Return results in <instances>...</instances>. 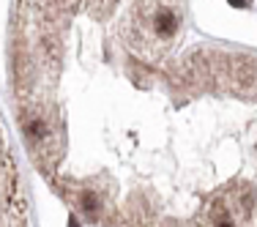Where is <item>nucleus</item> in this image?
Listing matches in <instances>:
<instances>
[{
	"mask_svg": "<svg viewBox=\"0 0 257 227\" xmlns=\"http://www.w3.org/2000/svg\"><path fill=\"white\" fill-rule=\"evenodd\" d=\"M20 129L39 162L44 164L58 162L60 151H63V129H60V121L50 112V104L47 101L25 104L20 112Z\"/></svg>",
	"mask_w": 257,
	"mask_h": 227,
	"instance_id": "f257e3e1",
	"label": "nucleus"
},
{
	"mask_svg": "<svg viewBox=\"0 0 257 227\" xmlns=\"http://www.w3.org/2000/svg\"><path fill=\"white\" fill-rule=\"evenodd\" d=\"M28 6L33 9L36 20H39L44 28H50V22L66 17L69 11H74L77 0H28Z\"/></svg>",
	"mask_w": 257,
	"mask_h": 227,
	"instance_id": "f03ea898",
	"label": "nucleus"
},
{
	"mask_svg": "<svg viewBox=\"0 0 257 227\" xmlns=\"http://www.w3.org/2000/svg\"><path fill=\"white\" fill-rule=\"evenodd\" d=\"M77 205H79V211L85 213V216L93 222V219H99V213H101V200H99V194H93L90 189H82V192L77 194Z\"/></svg>",
	"mask_w": 257,
	"mask_h": 227,
	"instance_id": "7ed1b4c3",
	"label": "nucleus"
},
{
	"mask_svg": "<svg viewBox=\"0 0 257 227\" xmlns=\"http://www.w3.org/2000/svg\"><path fill=\"white\" fill-rule=\"evenodd\" d=\"M211 219H213V227H235L227 213V208L222 205V202H216V205L211 208Z\"/></svg>",
	"mask_w": 257,
	"mask_h": 227,
	"instance_id": "20e7f679",
	"label": "nucleus"
},
{
	"mask_svg": "<svg viewBox=\"0 0 257 227\" xmlns=\"http://www.w3.org/2000/svg\"><path fill=\"white\" fill-rule=\"evenodd\" d=\"M230 3L235 6V9H246V6H249V0H230Z\"/></svg>",
	"mask_w": 257,
	"mask_h": 227,
	"instance_id": "39448f33",
	"label": "nucleus"
},
{
	"mask_svg": "<svg viewBox=\"0 0 257 227\" xmlns=\"http://www.w3.org/2000/svg\"><path fill=\"white\" fill-rule=\"evenodd\" d=\"M69 227H79V222H77V216H69Z\"/></svg>",
	"mask_w": 257,
	"mask_h": 227,
	"instance_id": "423d86ee",
	"label": "nucleus"
}]
</instances>
